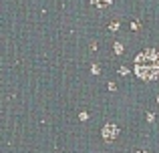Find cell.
Instances as JSON below:
<instances>
[{
	"label": "cell",
	"mask_w": 159,
	"mask_h": 153,
	"mask_svg": "<svg viewBox=\"0 0 159 153\" xmlns=\"http://www.w3.org/2000/svg\"><path fill=\"white\" fill-rule=\"evenodd\" d=\"M135 75L145 83L159 79V52L155 48H145L135 56Z\"/></svg>",
	"instance_id": "1"
},
{
	"label": "cell",
	"mask_w": 159,
	"mask_h": 153,
	"mask_svg": "<svg viewBox=\"0 0 159 153\" xmlns=\"http://www.w3.org/2000/svg\"><path fill=\"white\" fill-rule=\"evenodd\" d=\"M101 137L105 139L107 143H113L117 137H119V127L115 125V123H105L101 129Z\"/></svg>",
	"instance_id": "2"
},
{
	"label": "cell",
	"mask_w": 159,
	"mask_h": 153,
	"mask_svg": "<svg viewBox=\"0 0 159 153\" xmlns=\"http://www.w3.org/2000/svg\"><path fill=\"white\" fill-rule=\"evenodd\" d=\"M91 2H93L95 6H99V8H105V6H109V4L113 2V0H91Z\"/></svg>",
	"instance_id": "3"
},
{
	"label": "cell",
	"mask_w": 159,
	"mask_h": 153,
	"mask_svg": "<svg viewBox=\"0 0 159 153\" xmlns=\"http://www.w3.org/2000/svg\"><path fill=\"white\" fill-rule=\"evenodd\" d=\"M113 48H115V55H123V44H121V43H115Z\"/></svg>",
	"instance_id": "4"
},
{
	"label": "cell",
	"mask_w": 159,
	"mask_h": 153,
	"mask_svg": "<svg viewBox=\"0 0 159 153\" xmlns=\"http://www.w3.org/2000/svg\"><path fill=\"white\" fill-rule=\"evenodd\" d=\"M91 73H93V75H99V73H101V67H99V65H93V67H91Z\"/></svg>",
	"instance_id": "5"
},
{
	"label": "cell",
	"mask_w": 159,
	"mask_h": 153,
	"mask_svg": "<svg viewBox=\"0 0 159 153\" xmlns=\"http://www.w3.org/2000/svg\"><path fill=\"white\" fill-rule=\"evenodd\" d=\"M119 75H121V77L129 75V67H121V69H119Z\"/></svg>",
	"instance_id": "6"
},
{
	"label": "cell",
	"mask_w": 159,
	"mask_h": 153,
	"mask_svg": "<svg viewBox=\"0 0 159 153\" xmlns=\"http://www.w3.org/2000/svg\"><path fill=\"white\" fill-rule=\"evenodd\" d=\"M109 28H111V30H119V22H111Z\"/></svg>",
	"instance_id": "7"
},
{
	"label": "cell",
	"mask_w": 159,
	"mask_h": 153,
	"mask_svg": "<svg viewBox=\"0 0 159 153\" xmlns=\"http://www.w3.org/2000/svg\"><path fill=\"white\" fill-rule=\"evenodd\" d=\"M79 119H81V121H87V119H89V113H85V111H83V113L79 115Z\"/></svg>",
	"instance_id": "8"
},
{
	"label": "cell",
	"mask_w": 159,
	"mask_h": 153,
	"mask_svg": "<svg viewBox=\"0 0 159 153\" xmlns=\"http://www.w3.org/2000/svg\"><path fill=\"white\" fill-rule=\"evenodd\" d=\"M147 121H149V123L155 121V113H147Z\"/></svg>",
	"instance_id": "9"
},
{
	"label": "cell",
	"mask_w": 159,
	"mask_h": 153,
	"mask_svg": "<svg viewBox=\"0 0 159 153\" xmlns=\"http://www.w3.org/2000/svg\"><path fill=\"white\" fill-rule=\"evenodd\" d=\"M107 89H109V91H115V89H117V85H115V83H109Z\"/></svg>",
	"instance_id": "10"
},
{
	"label": "cell",
	"mask_w": 159,
	"mask_h": 153,
	"mask_svg": "<svg viewBox=\"0 0 159 153\" xmlns=\"http://www.w3.org/2000/svg\"><path fill=\"white\" fill-rule=\"evenodd\" d=\"M137 153H149V151H145V149H139V151H137Z\"/></svg>",
	"instance_id": "11"
},
{
	"label": "cell",
	"mask_w": 159,
	"mask_h": 153,
	"mask_svg": "<svg viewBox=\"0 0 159 153\" xmlns=\"http://www.w3.org/2000/svg\"><path fill=\"white\" fill-rule=\"evenodd\" d=\"M157 103H159V95H157Z\"/></svg>",
	"instance_id": "12"
}]
</instances>
